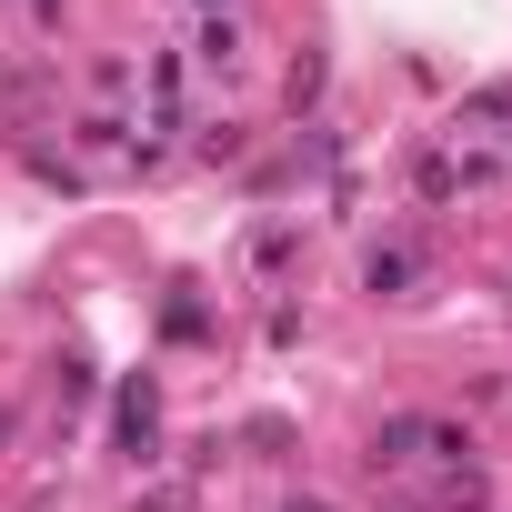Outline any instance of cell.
<instances>
[{"instance_id":"5","label":"cell","mask_w":512,"mask_h":512,"mask_svg":"<svg viewBox=\"0 0 512 512\" xmlns=\"http://www.w3.org/2000/svg\"><path fill=\"white\" fill-rule=\"evenodd\" d=\"M0 442H11V412H0Z\"/></svg>"},{"instance_id":"2","label":"cell","mask_w":512,"mask_h":512,"mask_svg":"<svg viewBox=\"0 0 512 512\" xmlns=\"http://www.w3.org/2000/svg\"><path fill=\"white\" fill-rule=\"evenodd\" d=\"M121 442H131V462H151V442H161V402H151V382H121Z\"/></svg>"},{"instance_id":"1","label":"cell","mask_w":512,"mask_h":512,"mask_svg":"<svg viewBox=\"0 0 512 512\" xmlns=\"http://www.w3.org/2000/svg\"><path fill=\"white\" fill-rule=\"evenodd\" d=\"M372 462H462V432L452 422H422V412H392L372 432Z\"/></svg>"},{"instance_id":"3","label":"cell","mask_w":512,"mask_h":512,"mask_svg":"<svg viewBox=\"0 0 512 512\" xmlns=\"http://www.w3.org/2000/svg\"><path fill=\"white\" fill-rule=\"evenodd\" d=\"M412 272H422V262H412V251H402V241H392V251H372V262H362V282H372V292H402Z\"/></svg>"},{"instance_id":"4","label":"cell","mask_w":512,"mask_h":512,"mask_svg":"<svg viewBox=\"0 0 512 512\" xmlns=\"http://www.w3.org/2000/svg\"><path fill=\"white\" fill-rule=\"evenodd\" d=\"M141 512H191V492H151V502H141Z\"/></svg>"},{"instance_id":"6","label":"cell","mask_w":512,"mask_h":512,"mask_svg":"<svg viewBox=\"0 0 512 512\" xmlns=\"http://www.w3.org/2000/svg\"><path fill=\"white\" fill-rule=\"evenodd\" d=\"M292 512H322V502H292Z\"/></svg>"}]
</instances>
